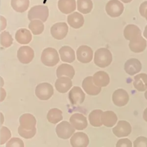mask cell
Instances as JSON below:
<instances>
[{"label":"cell","mask_w":147,"mask_h":147,"mask_svg":"<svg viewBox=\"0 0 147 147\" xmlns=\"http://www.w3.org/2000/svg\"><path fill=\"white\" fill-rule=\"evenodd\" d=\"M141 62L137 59L131 58L126 61L124 65L125 72L129 75H134L141 70Z\"/></svg>","instance_id":"17"},{"label":"cell","mask_w":147,"mask_h":147,"mask_svg":"<svg viewBox=\"0 0 147 147\" xmlns=\"http://www.w3.org/2000/svg\"><path fill=\"white\" fill-rule=\"evenodd\" d=\"M23 141L17 137L12 138L6 144V147H24Z\"/></svg>","instance_id":"36"},{"label":"cell","mask_w":147,"mask_h":147,"mask_svg":"<svg viewBox=\"0 0 147 147\" xmlns=\"http://www.w3.org/2000/svg\"><path fill=\"white\" fill-rule=\"evenodd\" d=\"M58 8L64 14H69L76 10L75 0H59Z\"/></svg>","instance_id":"22"},{"label":"cell","mask_w":147,"mask_h":147,"mask_svg":"<svg viewBox=\"0 0 147 147\" xmlns=\"http://www.w3.org/2000/svg\"><path fill=\"white\" fill-rule=\"evenodd\" d=\"M67 22L71 27L79 29L83 25L84 20L82 14L78 12H74L68 16Z\"/></svg>","instance_id":"20"},{"label":"cell","mask_w":147,"mask_h":147,"mask_svg":"<svg viewBox=\"0 0 147 147\" xmlns=\"http://www.w3.org/2000/svg\"><path fill=\"white\" fill-rule=\"evenodd\" d=\"M123 35L126 40L131 41L141 35V32L137 26L133 24H129L125 28Z\"/></svg>","instance_id":"23"},{"label":"cell","mask_w":147,"mask_h":147,"mask_svg":"<svg viewBox=\"0 0 147 147\" xmlns=\"http://www.w3.org/2000/svg\"><path fill=\"white\" fill-rule=\"evenodd\" d=\"M93 7V3L91 0H78V10L82 14H88L91 12Z\"/></svg>","instance_id":"31"},{"label":"cell","mask_w":147,"mask_h":147,"mask_svg":"<svg viewBox=\"0 0 147 147\" xmlns=\"http://www.w3.org/2000/svg\"><path fill=\"white\" fill-rule=\"evenodd\" d=\"M74 127L67 121H63L56 126V132L57 136L62 139H68L75 132Z\"/></svg>","instance_id":"7"},{"label":"cell","mask_w":147,"mask_h":147,"mask_svg":"<svg viewBox=\"0 0 147 147\" xmlns=\"http://www.w3.org/2000/svg\"><path fill=\"white\" fill-rule=\"evenodd\" d=\"M0 133V145H2L11 137V132L6 127L2 126L1 129Z\"/></svg>","instance_id":"35"},{"label":"cell","mask_w":147,"mask_h":147,"mask_svg":"<svg viewBox=\"0 0 147 147\" xmlns=\"http://www.w3.org/2000/svg\"><path fill=\"white\" fill-rule=\"evenodd\" d=\"M106 11L111 17L120 16L123 11V3L118 0H110L106 5Z\"/></svg>","instance_id":"6"},{"label":"cell","mask_w":147,"mask_h":147,"mask_svg":"<svg viewBox=\"0 0 147 147\" xmlns=\"http://www.w3.org/2000/svg\"><path fill=\"white\" fill-rule=\"evenodd\" d=\"M76 56L77 59L79 62L82 63H88L92 59L93 51L90 47L82 45L77 49Z\"/></svg>","instance_id":"9"},{"label":"cell","mask_w":147,"mask_h":147,"mask_svg":"<svg viewBox=\"0 0 147 147\" xmlns=\"http://www.w3.org/2000/svg\"><path fill=\"white\" fill-rule=\"evenodd\" d=\"M117 147H131V142L127 138H122L118 140L116 144Z\"/></svg>","instance_id":"38"},{"label":"cell","mask_w":147,"mask_h":147,"mask_svg":"<svg viewBox=\"0 0 147 147\" xmlns=\"http://www.w3.org/2000/svg\"><path fill=\"white\" fill-rule=\"evenodd\" d=\"M110 51L105 48H100L96 51L94 55V63L99 67L105 68L109 66L112 61Z\"/></svg>","instance_id":"2"},{"label":"cell","mask_w":147,"mask_h":147,"mask_svg":"<svg viewBox=\"0 0 147 147\" xmlns=\"http://www.w3.org/2000/svg\"><path fill=\"white\" fill-rule=\"evenodd\" d=\"M70 143L73 147H86L89 144V139L86 134L77 132L71 137Z\"/></svg>","instance_id":"16"},{"label":"cell","mask_w":147,"mask_h":147,"mask_svg":"<svg viewBox=\"0 0 147 147\" xmlns=\"http://www.w3.org/2000/svg\"><path fill=\"white\" fill-rule=\"evenodd\" d=\"M133 86L138 91H144L147 89V74L142 73L134 78Z\"/></svg>","instance_id":"27"},{"label":"cell","mask_w":147,"mask_h":147,"mask_svg":"<svg viewBox=\"0 0 147 147\" xmlns=\"http://www.w3.org/2000/svg\"><path fill=\"white\" fill-rule=\"evenodd\" d=\"M75 75V70L72 66L67 64H62L60 65L56 70V76L57 78L61 76H67L72 79Z\"/></svg>","instance_id":"25"},{"label":"cell","mask_w":147,"mask_h":147,"mask_svg":"<svg viewBox=\"0 0 147 147\" xmlns=\"http://www.w3.org/2000/svg\"><path fill=\"white\" fill-rule=\"evenodd\" d=\"M147 9V1H145L144 2H142L141 5L139 7V11L140 14L141 15V16H142L143 17H144V14H145V11L146 10V9Z\"/></svg>","instance_id":"39"},{"label":"cell","mask_w":147,"mask_h":147,"mask_svg":"<svg viewBox=\"0 0 147 147\" xmlns=\"http://www.w3.org/2000/svg\"><path fill=\"white\" fill-rule=\"evenodd\" d=\"M59 56L57 51L53 48H45L41 53V62L46 66H55L59 63Z\"/></svg>","instance_id":"4"},{"label":"cell","mask_w":147,"mask_h":147,"mask_svg":"<svg viewBox=\"0 0 147 147\" xmlns=\"http://www.w3.org/2000/svg\"><path fill=\"white\" fill-rule=\"evenodd\" d=\"M130 49L135 53L143 52L146 47V41L141 35L130 41L129 44Z\"/></svg>","instance_id":"19"},{"label":"cell","mask_w":147,"mask_h":147,"mask_svg":"<svg viewBox=\"0 0 147 147\" xmlns=\"http://www.w3.org/2000/svg\"><path fill=\"white\" fill-rule=\"evenodd\" d=\"M122 2H124V3H129L132 0H121Z\"/></svg>","instance_id":"44"},{"label":"cell","mask_w":147,"mask_h":147,"mask_svg":"<svg viewBox=\"0 0 147 147\" xmlns=\"http://www.w3.org/2000/svg\"><path fill=\"white\" fill-rule=\"evenodd\" d=\"M144 36L145 37V38H146L147 39V25L145 26L144 31V33H143Z\"/></svg>","instance_id":"43"},{"label":"cell","mask_w":147,"mask_h":147,"mask_svg":"<svg viewBox=\"0 0 147 147\" xmlns=\"http://www.w3.org/2000/svg\"><path fill=\"white\" fill-rule=\"evenodd\" d=\"M134 147H147V138L140 136L138 137L133 142Z\"/></svg>","instance_id":"37"},{"label":"cell","mask_w":147,"mask_h":147,"mask_svg":"<svg viewBox=\"0 0 147 147\" xmlns=\"http://www.w3.org/2000/svg\"><path fill=\"white\" fill-rule=\"evenodd\" d=\"M56 90L60 93L67 92L72 87V82L71 79L67 76L58 78L55 84Z\"/></svg>","instance_id":"18"},{"label":"cell","mask_w":147,"mask_h":147,"mask_svg":"<svg viewBox=\"0 0 147 147\" xmlns=\"http://www.w3.org/2000/svg\"><path fill=\"white\" fill-rule=\"evenodd\" d=\"M34 51L29 46H22L17 51V57L19 61L23 64H28L34 57Z\"/></svg>","instance_id":"10"},{"label":"cell","mask_w":147,"mask_h":147,"mask_svg":"<svg viewBox=\"0 0 147 147\" xmlns=\"http://www.w3.org/2000/svg\"><path fill=\"white\" fill-rule=\"evenodd\" d=\"M117 119V116L112 111H104L101 115L102 124L106 127L113 126L116 123Z\"/></svg>","instance_id":"28"},{"label":"cell","mask_w":147,"mask_h":147,"mask_svg":"<svg viewBox=\"0 0 147 147\" xmlns=\"http://www.w3.org/2000/svg\"><path fill=\"white\" fill-rule=\"evenodd\" d=\"M144 17L145 18L146 20V21H147V9H146V10H145V14H144Z\"/></svg>","instance_id":"45"},{"label":"cell","mask_w":147,"mask_h":147,"mask_svg":"<svg viewBox=\"0 0 147 147\" xmlns=\"http://www.w3.org/2000/svg\"><path fill=\"white\" fill-rule=\"evenodd\" d=\"M68 96L70 102L74 105H78L82 103L85 99L84 92L78 86H75L71 90Z\"/></svg>","instance_id":"14"},{"label":"cell","mask_w":147,"mask_h":147,"mask_svg":"<svg viewBox=\"0 0 147 147\" xmlns=\"http://www.w3.org/2000/svg\"><path fill=\"white\" fill-rule=\"evenodd\" d=\"M49 16V9L45 5H37L32 7L29 11L28 17L30 21L39 20L45 22Z\"/></svg>","instance_id":"3"},{"label":"cell","mask_w":147,"mask_h":147,"mask_svg":"<svg viewBox=\"0 0 147 147\" xmlns=\"http://www.w3.org/2000/svg\"><path fill=\"white\" fill-rule=\"evenodd\" d=\"M82 87L84 91L90 95H96L101 91V87L97 86L93 82L92 76H87L83 80Z\"/></svg>","instance_id":"13"},{"label":"cell","mask_w":147,"mask_h":147,"mask_svg":"<svg viewBox=\"0 0 147 147\" xmlns=\"http://www.w3.org/2000/svg\"><path fill=\"white\" fill-rule=\"evenodd\" d=\"M93 82L99 87H106L110 82V78L109 75L105 71H99L96 72L92 76Z\"/></svg>","instance_id":"21"},{"label":"cell","mask_w":147,"mask_h":147,"mask_svg":"<svg viewBox=\"0 0 147 147\" xmlns=\"http://www.w3.org/2000/svg\"><path fill=\"white\" fill-rule=\"evenodd\" d=\"M29 28L34 35L40 34L44 30V25L39 20H33L29 24Z\"/></svg>","instance_id":"33"},{"label":"cell","mask_w":147,"mask_h":147,"mask_svg":"<svg viewBox=\"0 0 147 147\" xmlns=\"http://www.w3.org/2000/svg\"><path fill=\"white\" fill-rule=\"evenodd\" d=\"M69 122L75 129L81 130L87 126V121L83 114L75 113L72 114L69 118Z\"/></svg>","instance_id":"15"},{"label":"cell","mask_w":147,"mask_h":147,"mask_svg":"<svg viewBox=\"0 0 147 147\" xmlns=\"http://www.w3.org/2000/svg\"><path fill=\"white\" fill-rule=\"evenodd\" d=\"M144 96H145V98H146V99L147 100V90L146 91V92H145V94H144Z\"/></svg>","instance_id":"46"},{"label":"cell","mask_w":147,"mask_h":147,"mask_svg":"<svg viewBox=\"0 0 147 147\" xmlns=\"http://www.w3.org/2000/svg\"><path fill=\"white\" fill-rule=\"evenodd\" d=\"M11 6L17 12L25 11L29 6V0H11Z\"/></svg>","instance_id":"32"},{"label":"cell","mask_w":147,"mask_h":147,"mask_svg":"<svg viewBox=\"0 0 147 147\" xmlns=\"http://www.w3.org/2000/svg\"><path fill=\"white\" fill-rule=\"evenodd\" d=\"M143 118L146 122H147V108L145 109L143 113Z\"/></svg>","instance_id":"42"},{"label":"cell","mask_w":147,"mask_h":147,"mask_svg":"<svg viewBox=\"0 0 147 147\" xmlns=\"http://www.w3.org/2000/svg\"><path fill=\"white\" fill-rule=\"evenodd\" d=\"M129 99V96L126 92L123 89L116 90L112 96V100L115 106L122 107L125 106Z\"/></svg>","instance_id":"12"},{"label":"cell","mask_w":147,"mask_h":147,"mask_svg":"<svg viewBox=\"0 0 147 147\" xmlns=\"http://www.w3.org/2000/svg\"><path fill=\"white\" fill-rule=\"evenodd\" d=\"M68 27L65 22H57L51 28V33L53 38L57 40L63 39L67 34Z\"/></svg>","instance_id":"8"},{"label":"cell","mask_w":147,"mask_h":147,"mask_svg":"<svg viewBox=\"0 0 147 147\" xmlns=\"http://www.w3.org/2000/svg\"><path fill=\"white\" fill-rule=\"evenodd\" d=\"M13 39L11 34L6 31L2 32L0 34V43L5 48L11 46L13 43Z\"/></svg>","instance_id":"34"},{"label":"cell","mask_w":147,"mask_h":147,"mask_svg":"<svg viewBox=\"0 0 147 147\" xmlns=\"http://www.w3.org/2000/svg\"><path fill=\"white\" fill-rule=\"evenodd\" d=\"M20 125L18 132L22 137L29 139L32 138L36 133V119L35 117L29 113H26L20 117Z\"/></svg>","instance_id":"1"},{"label":"cell","mask_w":147,"mask_h":147,"mask_svg":"<svg viewBox=\"0 0 147 147\" xmlns=\"http://www.w3.org/2000/svg\"><path fill=\"white\" fill-rule=\"evenodd\" d=\"M35 94L40 100H48L53 94V87L48 83H40L36 87Z\"/></svg>","instance_id":"5"},{"label":"cell","mask_w":147,"mask_h":147,"mask_svg":"<svg viewBox=\"0 0 147 147\" xmlns=\"http://www.w3.org/2000/svg\"><path fill=\"white\" fill-rule=\"evenodd\" d=\"M0 20L1 21V27L0 30H2L5 29L6 26V20L5 18H4L2 16H0Z\"/></svg>","instance_id":"40"},{"label":"cell","mask_w":147,"mask_h":147,"mask_svg":"<svg viewBox=\"0 0 147 147\" xmlns=\"http://www.w3.org/2000/svg\"><path fill=\"white\" fill-rule=\"evenodd\" d=\"M15 38L18 43L27 44L32 40V34L29 30L25 28H21L17 31Z\"/></svg>","instance_id":"26"},{"label":"cell","mask_w":147,"mask_h":147,"mask_svg":"<svg viewBox=\"0 0 147 147\" xmlns=\"http://www.w3.org/2000/svg\"><path fill=\"white\" fill-rule=\"evenodd\" d=\"M103 111L101 110H94L92 111L89 115L88 119L90 124L94 127L101 126L103 124L101 121V115Z\"/></svg>","instance_id":"29"},{"label":"cell","mask_w":147,"mask_h":147,"mask_svg":"<svg viewBox=\"0 0 147 147\" xmlns=\"http://www.w3.org/2000/svg\"><path fill=\"white\" fill-rule=\"evenodd\" d=\"M61 60L63 61L71 63L75 59V52L72 48L68 46H63L59 50Z\"/></svg>","instance_id":"24"},{"label":"cell","mask_w":147,"mask_h":147,"mask_svg":"<svg viewBox=\"0 0 147 147\" xmlns=\"http://www.w3.org/2000/svg\"><path fill=\"white\" fill-rule=\"evenodd\" d=\"M6 96V92L5 90H3L2 88H1V99L0 101L2 102L5 98Z\"/></svg>","instance_id":"41"},{"label":"cell","mask_w":147,"mask_h":147,"mask_svg":"<svg viewBox=\"0 0 147 147\" xmlns=\"http://www.w3.org/2000/svg\"><path fill=\"white\" fill-rule=\"evenodd\" d=\"M47 119L53 124L58 123L63 119L62 111L57 108L51 109L47 114Z\"/></svg>","instance_id":"30"},{"label":"cell","mask_w":147,"mask_h":147,"mask_svg":"<svg viewBox=\"0 0 147 147\" xmlns=\"http://www.w3.org/2000/svg\"><path fill=\"white\" fill-rule=\"evenodd\" d=\"M131 125L126 121H119L117 125L113 129L114 134L117 137L128 136L131 133Z\"/></svg>","instance_id":"11"}]
</instances>
